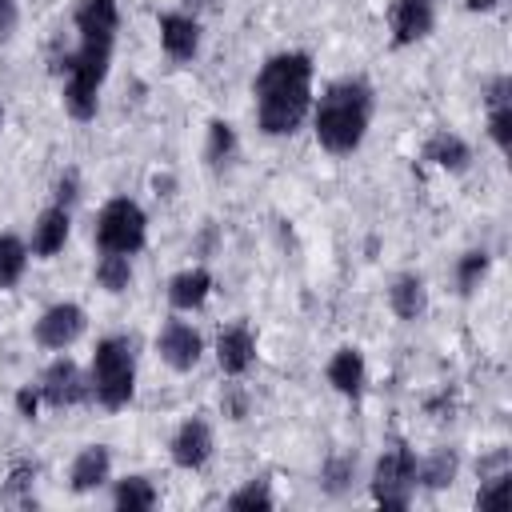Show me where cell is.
Instances as JSON below:
<instances>
[{
	"instance_id": "277c9868",
	"label": "cell",
	"mask_w": 512,
	"mask_h": 512,
	"mask_svg": "<svg viewBox=\"0 0 512 512\" xmlns=\"http://www.w3.org/2000/svg\"><path fill=\"white\" fill-rule=\"evenodd\" d=\"M148 240V216L136 200L128 196H112L100 216H96V244L100 252H120V256H136Z\"/></svg>"
},
{
	"instance_id": "7c38bea8",
	"label": "cell",
	"mask_w": 512,
	"mask_h": 512,
	"mask_svg": "<svg viewBox=\"0 0 512 512\" xmlns=\"http://www.w3.org/2000/svg\"><path fill=\"white\" fill-rule=\"evenodd\" d=\"M68 232H72V216H68V208H64V204H52V208H44V212L36 216L32 236H28V252L40 256V260H52L56 252H64Z\"/></svg>"
},
{
	"instance_id": "d4e9b609",
	"label": "cell",
	"mask_w": 512,
	"mask_h": 512,
	"mask_svg": "<svg viewBox=\"0 0 512 512\" xmlns=\"http://www.w3.org/2000/svg\"><path fill=\"white\" fill-rule=\"evenodd\" d=\"M276 500H272V492H268V484L264 480H248L244 488H236L232 496H228V508H236V512H268Z\"/></svg>"
},
{
	"instance_id": "f1b7e54d",
	"label": "cell",
	"mask_w": 512,
	"mask_h": 512,
	"mask_svg": "<svg viewBox=\"0 0 512 512\" xmlns=\"http://www.w3.org/2000/svg\"><path fill=\"white\" fill-rule=\"evenodd\" d=\"M352 472H356V456H332L328 464H324V488L328 492H344L348 488V480H352Z\"/></svg>"
},
{
	"instance_id": "4316f807",
	"label": "cell",
	"mask_w": 512,
	"mask_h": 512,
	"mask_svg": "<svg viewBox=\"0 0 512 512\" xmlns=\"http://www.w3.org/2000/svg\"><path fill=\"white\" fill-rule=\"evenodd\" d=\"M484 272H488V252H464L460 264H456V284H460V292L468 296V292L484 280Z\"/></svg>"
},
{
	"instance_id": "d6986e66",
	"label": "cell",
	"mask_w": 512,
	"mask_h": 512,
	"mask_svg": "<svg viewBox=\"0 0 512 512\" xmlns=\"http://www.w3.org/2000/svg\"><path fill=\"white\" fill-rule=\"evenodd\" d=\"M424 160H432V164L444 168V172H464V168L472 164V148L464 144V136L440 128V132L428 136V144H424Z\"/></svg>"
},
{
	"instance_id": "9a60e30c",
	"label": "cell",
	"mask_w": 512,
	"mask_h": 512,
	"mask_svg": "<svg viewBox=\"0 0 512 512\" xmlns=\"http://www.w3.org/2000/svg\"><path fill=\"white\" fill-rule=\"evenodd\" d=\"M208 296H212V272L200 264H192L168 280V304L176 312H196V308H204Z\"/></svg>"
},
{
	"instance_id": "4dcf8cb0",
	"label": "cell",
	"mask_w": 512,
	"mask_h": 512,
	"mask_svg": "<svg viewBox=\"0 0 512 512\" xmlns=\"http://www.w3.org/2000/svg\"><path fill=\"white\" fill-rule=\"evenodd\" d=\"M16 20H20V4H16V0H0V40L12 36Z\"/></svg>"
},
{
	"instance_id": "8fae6325",
	"label": "cell",
	"mask_w": 512,
	"mask_h": 512,
	"mask_svg": "<svg viewBox=\"0 0 512 512\" xmlns=\"http://www.w3.org/2000/svg\"><path fill=\"white\" fill-rule=\"evenodd\" d=\"M216 364L224 376H244L256 364V336L248 324L236 320L216 336Z\"/></svg>"
},
{
	"instance_id": "ac0fdd59",
	"label": "cell",
	"mask_w": 512,
	"mask_h": 512,
	"mask_svg": "<svg viewBox=\"0 0 512 512\" xmlns=\"http://www.w3.org/2000/svg\"><path fill=\"white\" fill-rule=\"evenodd\" d=\"M328 384L340 396H348V400H356L364 392V356H360V348H336L332 352V360H328Z\"/></svg>"
},
{
	"instance_id": "e0dca14e",
	"label": "cell",
	"mask_w": 512,
	"mask_h": 512,
	"mask_svg": "<svg viewBox=\"0 0 512 512\" xmlns=\"http://www.w3.org/2000/svg\"><path fill=\"white\" fill-rule=\"evenodd\" d=\"M508 92H512L508 76H496L488 88V136L496 140L500 152L512 148V100H508Z\"/></svg>"
},
{
	"instance_id": "603a6c76",
	"label": "cell",
	"mask_w": 512,
	"mask_h": 512,
	"mask_svg": "<svg viewBox=\"0 0 512 512\" xmlns=\"http://www.w3.org/2000/svg\"><path fill=\"white\" fill-rule=\"evenodd\" d=\"M456 480V452L440 448L428 460H416V484L424 488H448Z\"/></svg>"
},
{
	"instance_id": "6da1fadb",
	"label": "cell",
	"mask_w": 512,
	"mask_h": 512,
	"mask_svg": "<svg viewBox=\"0 0 512 512\" xmlns=\"http://www.w3.org/2000/svg\"><path fill=\"white\" fill-rule=\"evenodd\" d=\"M256 124L268 136H292L312 112V56L276 52L260 64L256 84Z\"/></svg>"
},
{
	"instance_id": "7402d4cb",
	"label": "cell",
	"mask_w": 512,
	"mask_h": 512,
	"mask_svg": "<svg viewBox=\"0 0 512 512\" xmlns=\"http://www.w3.org/2000/svg\"><path fill=\"white\" fill-rule=\"evenodd\" d=\"M112 504H116L120 512H144V508L156 504V488H152V480H144V476H124V480H116Z\"/></svg>"
},
{
	"instance_id": "2e32d148",
	"label": "cell",
	"mask_w": 512,
	"mask_h": 512,
	"mask_svg": "<svg viewBox=\"0 0 512 512\" xmlns=\"http://www.w3.org/2000/svg\"><path fill=\"white\" fill-rule=\"evenodd\" d=\"M108 476H112V452H108L104 444H88V448H80L76 460H72V468H68V484H72V492H92V488H100Z\"/></svg>"
},
{
	"instance_id": "8992f818",
	"label": "cell",
	"mask_w": 512,
	"mask_h": 512,
	"mask_svg": "<svg viewBox=\"0 0 512 512\" xmlns=\"http://www.w3.org/2000/svg\"><path fill=\"white\" fill-rule=\"evenodd\" d=\"M40 400L44 404H52V408H72V404H84L88 396H92V380L80 372V364L76 360H68V356H56L48 368H44V376H40Z\"/></svg>"
},
{
	"instance_id": "3957f363",
	"label": "cell",
	"mask_w": 512,
	"mask_h": 512,
	"mask_svg": "<svg viewBox=\"0 0 512 512\" xmlns=\"http://www.w3.org/2000/svg\"><path fill=\"white\" fill-rule=\"evenodd\" d=\"M92 396L100 408L120 412L136 392V348L128 336H104L92 352Z\"/></svg>"
},
{
	"instance_id": "f546056e",
	"label": "cell",
	"mask_w": 512,
	"mask_h": 512,
	"mask_svg": "<svg viewBox=\"0 0 512 512\" xmlns=\"http://www.w3.org/2000/svg\"><path fill=\"white\" fill-rule=\"evenodd\" d=\"M36 408H40V388L24 384V388L16 392V412H20L24 420H32V416H36Z\"/></svg>"
},
{
	"instance_id": "cb8c5ba5",
	"label": "cell",
	"mask_w": 512,
	"mask_h": 512,
	"mask_svg": "<svg viewBox=\"0 0 512 512\" xmlns=\"http://www.w3.org/2000/svg\"><path fill=\"white\" fill-rule=\"evenodd\" d=\"M96 284L104 288V292H124L128 284H132V256H120V252H104L100 260H96Z\"/></svg>"
},
{
	"instance_id": "30bf717a",
	"label": "cell",
	"mask_w": 512,
	"mask_h": 512,
	"mask_svg": "<svg viewBox=\"0 0 512 512\" xmlns=\"http://www.w3.org/2000/svg\"><path fill=\"white\" fill-rule=\"evenodd\" d=\"M72 20H76V32H80V44H100V48L116 44V32H120L116 0H80Z\"/></svg>"
},
{
	"instance_id": "83f0119b",
	"label": "cell",
	"mask_w": 512,
	"mask_h": 512,
	"mask_svg": "<svg viewBox=\"0 0 512 512\" xmlns=\"http://www.w3.org/2000/svg\"><path fill=\"white\" fill-rule=\"evenodd\" d=\"M508 468L504 472H488L484 480H480V492H476V504L480 508H504L508 504Z\"/></svg>"
},
{
	"instance_id": "7a4b0ae2",
	"label": "cell",
	"mask_w": 512,
	"mask_h": 512,
	"mask_svg": "<svg viewBox=\"0 0 512 512\" xmlns=\"http://www.w3.org/2000/svg\"><path fill=\"white\" fill-rule=\"evenodd\" d=\"M372 108H376V96H372L368 80H360V76L336 80L312 112V132H316L320 148L332 156H352L368 136Z\"/></svg>"
},
{
	"instance_id": "1f68e13d",
	"label": "cell",
	"mask_w": 512,
	"mask_h": 512,
	"mask_svg": "<svg viewBox=\"0 0 512 512\" xmlns=\"http://www.w3.org/2000/svg\"><path fill=\"white\" fill-rule=\"evenodd\" d=\"M464 4H468V12H492L500 0H464Z\"/></svg>"
},
{
	"instance_id": "484cf974",
	"label": "cell",
	"mask_w": 512,
	"mask_h": 512,
	"mask_svg": "<svg viewBox=\"0 0 512 512\" xmlns=\"http://www.w3.org/2000/svg\"><path fill=\"white\" fill-rule=\"evenodd\" d=\"M232 152H236V132H232V124H228V120H212V124H208V144H204L208 164H224Z\"/></svg>"
},
{
	"instance_id": "52a82bcc",
	"label": "cell",
	"mask_w": 512,
	"mask_h": 512,
	"mask_svg": "<svg viewBox=\"0 0 512 512\" xmlns=\"http://www.w3.org/2000/svg\"><path fill=\"white\" fill-rule=\"evenodd\" d=\"M84 324H88L84 308L72 304V300H60V304H52V308L40 312V320H36V344L48 348V352H64V348H72L84 336Z\"/></svg>"
},
{
	"instance_id": "5b68a950",
	"label": "cell",
	"mask_w": 512,
	"mask_h": 512,
	"mask_svg": "<svg viewBox=\"0 0 512 512\" xmlns=\"http://www.w3.org/2000/svg\"><path fill=\"white\" fill-rule=\"evenodd\" d=\"M412 492H416V452L408 444L384 448L372 468V500L380 508H408Z\"/></svg>"
},
{
	"instance_id": "44dd1931",
	"label": "cell",
	"mask_w": 512,
	"mask_h": 512,
	"mask_svg": "<svg viewBox=\"0 0 512 512\" xmlns=\"http://www.w3.org/2000/svg\"><path fill=\"white\" fill-rule=\"evenodd\" d=\"M28 244L16 236V232H4L0 236V292L4 288H16L20 280H24V272H28Z\"/></svg>"
},
{
	"instance_id": "ba28073f",
	"label": "cell",
	"mask_w": 512,
	"mask_h": 512,
	"mask_svg": "<svg viewBox=\"0 0 512 512\" xmlns=\"http://www.w3.org/2000/svg\"><path fill=\"white\" fill-rule=\"evenodd\" d=\"M212 448H216L212 424H208L204 416H192V420H184V424L176 428V436H172V444H168V456H172L176 468L196 472V468H204V464L212 460Z\"/></svg>"
},
{
	"instance_id": "ffe728a7",
	"label": "cell",
	"mask_w": 512,
	"mask_h": 512,
	"mask_svg": "<svg viewBox=\"0 0 512 512\" xmlns=\"http://www.w3.org/2000/svg\"><path fill=\"white\" fill-rule=\"evenodd\" d=\"M388 304H392V312H396L404 324L420 320V316H424V308H428V288H424V280H420L416 272L396 276V280H392V288H388Z\"/></svg>"
},
{
	"instance_id": "4fadbf2b",
	"label": "cell",
	"mask_w": 512,
	"mask_h": 512,
	"mask_svg": "<svg viewBox=\"0 0 512 512\" xmlns=\"http://www.w3.org/2000/svg\"><path fill=\"white\" fill-rule=\"evenodd\" d=\"M160 48L168 52V60L188 64L200 52V24L184 12H164L160 16Z\"/></svg>"
},
{
	"instance_id": "d6a6232c",
	"label": "cell",
	"mask_w": 512,
	"mask_h": 512,
	"mask_svg": "<svg viewBox=\"0 0 512 512\" xmlns=\"http://www.w3.org/2000/svg\"><path fill=\"white\" fill-rule=\"evenodd\" d=\"M0 120H4V116H0Z\"/></svg>"
},
{
	"instance_id": "9c48e42d",
	"label": "cell",
	"mask_w": 512,
	"mask_h": 512,
	"mask_svg": "<svg viewBox=\"0 0 512 512\" xmlns=\"http://www.w3.org/2000/svg\"><path fill=\"white\" fill-rule=\"evenodd\" d=\"M156 352H160V360H164L168 368L192 372V368L200 364L204 340H200V332H196L188 320H168V324L160 328V336H156Z\"/></svg>"
},
{
	"instance_id": "5bb4252c",
	"label": "cell",
	"mask_w": 512,
	"mask_h": 512,
	"mask_svg": "<svg viewBox=\"0 0 512 512\" xmlns=\"http://www.w3.org/2000/svg\"><path fill=\"white\" fill-rule=\"evenodd\" d=\"M388 20H392V40L396 44H416L436 28L432 0H396Z\"/></svg>"
}]
</instances>
